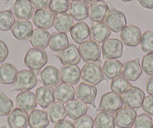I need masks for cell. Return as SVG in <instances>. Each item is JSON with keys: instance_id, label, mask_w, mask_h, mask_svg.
Listing matches in <instances>:
<instances>
[{"instance_id": "1", "label": "cell", "mask_w": 153, "mask_h": 128, "mask_svg": "<svg viewBox=\"0 0 153 128\" xmlns=\"http://www.w3.org/2000/svg\"><path fill=\"white\" fill-rule=\"evenodd\" d=\"M48 62V57L44 50L31 48L26 52L24 64L29 70L38 73Z\"/></svg>"}, {"instance_id": "2", "label": "cell", "mask_w": 153, "mask_h": 128, "mask_svg": "<svg viewBox=\"0 0 153 128\" xmlns=\"http://www.w3.org/2000/svg\"><path fill=\"white\" fill-rule=\"evenodd\" d=\"M80 76L83 82L93 86L106 79L101 65L95 62L86 63L80 70Z\"/></svg>"}, {"instance_id": "3", "label": "cell", "mask_w": 153, "mask_h": 128, "mask_svg": "<svg viewBox=\"0 0 153 128\" xmlns=\"http://www.w3.org/2000/svg\"><path fill=\"white\" fill-rule=\"evenodd\" d=\"M38 79L35 72L31 70H22L18 71L15 82L10 88L11 91H20L26 92L35 88L37 85Z\"/></svg>"}, {"instance_id": "4", "label": "cell", "mask_w": 153, "mask_h": 128, "mask_svg": "<svg viewBox=\"0 0 153 128\" xmlns=\"http://www.w3.org/2000/svg\"><path fill=\"white\" fill-rule=\"evenodd\" d=\"M122 97L113 92H109L102 95L97 111L105 112L113 114L123 107Z\"/></svg>"}, {"instance_id": "5", "label": "cell", "mask_w": 153, "mask_h": 128, "mask_svg": "<svg viewBox=\"0 0 153 128\" xmlns=\"http://www.w3.org/2000/svg\"><path fill=\"white\" fill-rule=\"evenodd\" d=\"M104 21L110 31L115 33L121 32L127 24V20L124 13L112 5L109 7L108 13Z\"/></svg>"}, {"instance_id": "6", "label": "cell", "mask_w": 153, "mask_h": 128, "mask_svg": "<svg viewBox=\"0 0 153 128\" xmlns=\"http://www.w3.org/2000/svg\"><path fill=\"white\" fill-rule=\"evenodd\" d=\"M78 49L80 57L85 62H95L101 58V47L93 40H89L83 43Z\"/></svg>"}, {"instance_id": "7", "label": "cell", "mask_w": 153, "mask_h": 128, "mask_svg": "<svg viewBox=\"0 0 153 128\" xmlns=\"http://www.w3.org/2000/svg\"><path fill=\"white\" fill-rule=\"evenodd\" d=\"M123 53V44L117 38H110L103 43L101 53L105 60L117 59L122 57Z\"/></svg>"}, {"instance_id": "8", "label": "cell", "mask_w": 153, "mask_h": 128, "mask_svg": "<svg viewBox=\"0 0 153 128\" xmlns=\"http://www.w3.org/2000/svg\"><path fill=\"white\" fill-rule=\"evenodd\" d=\"M145 99L143 91L136 86H131L122 95V100L125 105L131 109H139Z\"/></svg>"}, {"instance_id": "9", "label": "cell", "mask_w": 153, "mask_h": 128, "mask_svg": "<svg viewBox=\"0 0 153 128\" xmlns=\"http://www.w3.org/2000/svg\"><path fill=\"white\" fill-rule=\"evenodd\" d=\"M98 91L97 89L89 84L86 82H81L77 85L75 89V95L76 98L84 104H90L91 106L95 108V99H96Z\"/></svg>"}, {"instance_id": "10", "label": "cell", "mask_w": 153, "mask_h": 128, "mask_svg": "<svg viewBox=\"0 0 153 128\" xmlns=\"http://www.w3.org/2000/svg\"><path fill=\"white\" fill-rule=\"evenodd\" d=\"M115 124L120 128H131L134 124L137 112L133 109L122 107L115 114Z\"/></svg>"}, {"instance_id": "11", "label": "cell", "mask_w": 153, "mask_h": 128, "mask_svg": "<svg viewBox=\"0 0 153 128\" xmlns=\"http://www.w3.org/2000/svg\"><path fill=\"white\" fill-rule=\"evenodd\" d=\"M141 31L137 26L129 25L123 29L120 33V38L126 46L135 47L140 42Z\"/></svg>"}, {"instance_id": "12", "label": "cell", "mask_w": 153, "mask_h": 128, "mask_svg": "<svg viewBox=\"0 0 153 128\" xmlns=\"http://www.w3.org/2000/svg\"><path fill=\"white\" fill-rule=\"evenodd\" d=\"M40 80L45 86L54 87L59 84L61 80L60 71L57 67L53 65H48L44 67L39 73Z\"/></svg>"}, {"instance_id": "13", "label": "cell", "mask_w": 153, "mask_h": 128, "mask_svg": "<svg viewBox=\"0 0 153 128\" xmlns=\"http://www.w3.org/2000/svg\"><path fill=\"white\" fill-rule=\"evenodd\" d=\"M37 100L35 93L30 91H26L19 93L16 97V104L17 108L24 112H31L37 107Z\"/></svg>"}, {"instance_id": "14", "label": "cell", "mask_w": 153, "mask_h": 128, "mask_svg": "<svg viewBox=\"0 0 153 128\" xmlns=\"http://www.w3.org/2000/svg\"><path fill=\"white\" fill-rule=\"evenodd\" d=\"M33 23L38 29H48L53 26L55 16L50 10H36L33 14Z\"/></svg>"}, {"instance_id": "15", "label": "cell", "mask_w": 153, "mask_h": 128, "mask_svg": "<svg viewBox=\"0 0 153 128\" xmlns=\"http://www.w3.org/2000/svg\"><path fill=\"white\" fill-rule=\"evenodd\" d=\"M14 17L20 20H29L34 13V8L29 0H16L12 8Z\"/></svg>"}, {"instance_id": "16", "label": "cell", "mask_w": 153, "mask_h": 128, "mask_svg": "<svg viewBox=\"0 0 153 128\" xmlns=\"http://www.w3.org/2000/svg\"><path fill=\"white\" fill-rule=\"evenodd\" d=\"M142 73L143 70L140 64V58L128 61L123 64L122 74L127 80L134 82L139 79Z\"/></svg>"}, {"instance_id": "17", "label": "cell", "mask_w": 153, "mask_h": 128, "mask_svg": "<svg viewBox=\"0 0 153 128\" xmlns=\"http://www.w3.org/2000/svg\"><path fill=\"white\" fill-rule=\"evenodd\" d=\"M70 34L73 41L78 44H82L91 38L90 28L84 22H79L74 25Z\"/></svg>"}, {"instance_id": "18", "label": "cell", "mask_w": 153, "mask_h": 128, "mask_svg": "<svg viewBox=\"0 0 153 128\" xmlns=\"http://www.w3.org/2000/svg\"><path fill=\"white\" fill-rule=\"evenodd\" d=\"M33 32V26L29 20H17L11 29L14 38L20 41H26L30 38Z\"/></svg>"}, {"instance_id": "19", "label": "cell", "mask_w": 153, "mask_h": 128, "mask_svg": "<svg viewBox=\"0 0 153 128\" xmlns=\"http://www.w3.org/2000/svg\"><path fill=\"white\" fill-rule=\"evenodd\" d=\"M89 7L83 0L72 1L69 7V14L76 21H83L88 18Z\"/></svg>"}, {"instance_id": "20", "label": "cell", "mask_w": 153, "mask_h": 128, "mask_svg": "<svg viewBox=\"0 0 153 128\" xmlns=\"http://www.w3.org/2000/svg\"><path fill=\"white\" fill-rule=\"evenodd\" d=\"M57 57L63 65H71V64L76 65L80 63L81 59L79 49L74 44H70L68 47L61 51L57 55Z\"/></svg>"}, {"instance_id": "21", "label": "cell", "mask_w": 153, "mask_h": 128, "mask_svg": "<svg viewBox=\"0 0 153 128\" xmlns=\"http://www.w3.org/2000/svg\"><path fill=\"white\" fill-rule=\"evenodd\" d=\"M60 74L62 82L71 85L77 84L81 79L80 69L76 64L63 66L61 68Z\"/></svg>"}, {"instance_id": "22", "label": "cell", "mask_w": 153, "mask_h": 128, "mask_svg": "<svg viewBox=\"0 0 153 128\" xmlns=\"http://www.w3.org/2000/svg\"><path fill=\"white\" fill-rule=\"evenodd\" d=\"M51 34L46 29H36L33 30L29 38V42L34 48L44 50L49 45Z\"/></svg>"}, {"instance_id": "23", "label": "cell", "mask_w": 153, "mask_h": 128, "mask_svg": "<svg viewBox=\"0 0 153 128\" xmlns=\"http://www.w3.org/2000/svg\"><path fill=\"white\" fill-rule=\"evenodd\" d=\"M49 124V117L45 110H34L28 118V125L30 128H46Z\"/></svg>"}, {"instance_id": "24", "label": "cell", "mask_w": 153, "mask_h": 128, "mask_svg": "<svg viewBox=\"0 0 153 128\" xmlns=\"http://www.w3.org/2000/svg\"><path fill=\"white\" fill-rule=\"evenodd\" d=\"M37 103L42 109H47L51 104L55 102L53 89L48 86H41L35 91Z\"/></svg>"}, {"instance_id": "25", "label": "cell", "mask_w": 153, "mask_h": 128, "mask_svg": "<svg viewBox=\"0 0 153 128\" xmlns=\"http://www.w3.org/2000/svg\"><path fill=\"white\" fill-rule=\"evenodd\" d=\"M53 92L55 99L62 104H67L75 96V90L73 86L64 82L57 85Z\"/></svg>"}, {"instance_id": "26", "label": "cell", "mask_w": 153, "mask_h": 128, "mask_svg": "<svg viewBox=\"0 0 153 128\" xmlns=\"http://www.w3.org/2000/svg\"><path fill=\"white\" fill-rule=\"evenodd\" d=\"M65 110L69 118L76 120L86 114L88 107L80 100L73 99L66 104Z\"/></svg>"}, {"instance_id": "27", "label": "cell", "mask_w": 153, "mask_h": 128, "mask_svg": "<svg viewBox=\"0 0 153 128\" xmlns=\"http://www.w3.org/2000/svg\"><path fill=\"white\" fill-rule=\"evenodd\" d=\"M28 115L19 108L12 110L8 117L10 128H26L28 126Z\"/></svg>"}, {"instance_id": "28", "label": "cell", "mask_w": 153, "mask_h": 128, "mask_svg": "<svg viewBox=\"0 0 153 128\" xmlns=\"http://www.w3.org/2000/svg\"><path fill=\"white\" fill-rule=\"evenodd\" d=\"M109 11V6L104 1H100L89 7V17L90 20L96 23H101L104 20Z\"/></svg>"}, {"instance_id": "29", "label": "cell", "mask_w": 153, "mask_h": 128, "mask_svg": "<svg viewBox=\"0 0 153 128\" xmlns=\"http://www.w3.org/2000/svg\"><path fill=\"white\" fill-rule=\"evenodd\" d=\"M91 38L98 44H103L111 35V31L104 23H96L90 29Z\"/></svg>"}, {"instance_id": "30", "label": "cell", "mask_w": 153, "mask_h": 128, "mask_svg": "<svg viewBox=\"0 0 153 128\" xmlns=\"http://www.w3.org/2000/svg\"><path fill=\"white\" fill-rule=\"evenodd\" d=\"M102 70L105 77L113 79L122 74L123 64L117 59L106 60L103 64Z\"/></svg>"}, {"instance_id": "31", "label": "cell", "mask_w": 153, "mask_h": 128, "mask_svg": "<svg viewBox=\"0 0 153 128\" xmlns=\"http://www.w3.org/2000/svg\"><path fill=\"white\" fill-rule=\"evenodd\" d=\"M48 46L53 52L60 53L69 46L68 38L66 34L54 32L51 36Z\"/></svg>"}, {"instance_id": "32", "label": "cell", "mask_w": 153, "mask_h": 128, "mask_svg": "<svg viewBox=\"0 0 153 128\" xmlns=\"http://www.w3.org/2000/svg\"><path fill=\"white\" fill-rule=\"evenodd\" d=\"M18 71L17 67L10 63H5L0 66V83L11 85L16 80Z\"/></svg>"}, {"instance_id": "33", "label": "cell", "mask_w": 153, "mask_h": 128, "mask_svg": "<svg viewBox=\"0 0 153 128\" xmlns=\"http://www.w3.org/2000/svg\"><path fill=\"white\" fill-rule=\"evenodd\" d=\"M47 113L50 120L54 124L65 120L67 116L65 107L62 103L54 102L47 108Z\"/></svg>"}, {"instance_id": "34", "label": "cell", "mask_w": 153, "mask_h": 128, "mask_svg": "<svg viewBox=\"0 0 153 128\" xmlns=\"http://www.w3.org/2000/svg\"><path fill=\"white\" fill-rule=\"evenodd\" d=\"M74 26V20L70 14L67 13L59 14L54 19L53 26L56 31L61 33L66 34L70 32Z\"/></svg>"}, {"instance_id": "35", "label": "cell", "mask_w": 153, "mask_h": 128, "mask_svg": "<svg viewBox=\"0 0 153 128\" xmlns=\"http://www.w3.org/2000/svg\"><path fill=\"white\" fill-rule=\"evenodd\" d=\"M95 128H115V118L113 114L101 112L94 120Z\"/></svg>"}, {"instance_id": "36", "label": "cell", "mask_w": 153, "mask_h": 128, "mask_svg": "<svg viewBox=\"0 0 153 128\" xmlns=\"http://www.w3.org/2000/svg\"><path fill=\"white\" fill-rule=\"evenodd\" d=\"M15 23V17L11 10L0 11V30L7 32L11 30Z\"/></svg>"}, {"instance_id": "37", "label": "cell", "mask_w": 153, "mask_h": 128, "mask_svg": "<svg viewBox=\"0 0 153 128\" xmlns=\"http://www.w3.org/2000/svg\"><path fill=\"white\" fill-rule=\"evenodd\" d=\"M130 87L131 84L129 81L121 76L114 78L110 82V89L112 92L120 95L124 94Z\"/></svg>"}, {"instance_id": "38", "label": "cell", "mask_w": 153, "mask_h": 128, "mask_svg": "<svg viewBox=\"0 0 153 128\" xmlns=\"http://www.w3.org/2000/svg\"><path fill=\"white\" fill-rule=\"evenodd\" d=\"M69 0H51L48 8L49 10L56 15L64 14L69 10Z\"/></svg>"}, {"instance_id": "39", "label": "cell", "mask_w": 153, "mask_h": 128, "mask_svg": "<svg viewBox=\"0 0 153 128\" xmlns=\"http://www.w3.org/2000/svg\"><path fill=\"white\" fill-rule=\"evenodd\" d=\"M14 109L12 100L8 97L5 92L0 93V116L6 117L10 115Z\"/></svg>"}, {"instance_id": "40", "label": "cell", "mask_w": 153, "mask_h": 128, "mask_svg": "<svg viewBox=\"0 0 153 128\" xmlns=\"http://www.w3.org/2000/svg\"><path fill=\"white\" fill-rule=\"evenodd\" d=\"M141 50L144 53H153V31L147 30L143 33L140 38Z\"/></svg>"}, {"instance_id": "41", "label": "cell", "mask_w": 153, "mask_h": 128, "mask_svg": "<svg viewBox=\"0 0 153 128\" xmlns=\"http://www.w3.org/2000/svg\"><path fill=\"white\" fill-rule=\"evenodd\" d=\"M134 125L135 128H153V120L147 114H140L137 116Z\"/></svg>"}, {"instance_id": "42", "label": "cell", "mask_w": 153, "mask_h": 128, "mask_svg": "<svg viewBox=\"0 0 153 128\" xmlns=\"http://www.w3.org/2000/svg\"><path fill=\"white\" fill-rule=\"evenodd\" d=\"M141 68L149 76H153V53L146 54L142 59Z\"/></svg>"}, {"instance_id": "43", "label": "cell", "mask_w": 153, "mask_h": 128, "mask_svg": "<svg viewBox=\"0 0 153 128\" xmlns=\"http://www.w3.org/2000/svg\"><path fill=\"white\" fill-rule=\"evenodd\" d=\"M75 128H93L94 120L91 116L84 115L74 121Z\"/></svg>"}, {"instance_id": "44", "label": "cell", "mask_w": 153, "mask_h": 128, "mask_svg": "<svg viewBox=\"0 0 153 128\" xmlns=\"http://www.w3.org/2000/svg\"><path fill=\"white\" fill-rule=\"evenodd\" d=\"M143 110L149 116H153V96L146 97L142 104Z\"/></svg>"}, {"instance_id": "45", "label": "cell", "mask_w": 153, "mask_h": 128, "mask_svg": "<svg viewBox=\"0 0 153 128\" xmlns=\"http://www.w3.org/2000/svg\"><path fill=\"white\" fill-rule=\"evenodd\" d=\"M34 8L37 10L46 9L51 0H29Z\"/></svg>"}, {"instance_id": "46", "label": "cell", "mask_w": 153, "mask_h": 128, "mask_svg": "<svg viewBox=\"0 0 153 128\" xmlns=\"http://www.w3.org/2000/svg\"><path fill=\"white\" fill-rule=\"evenodd\" d=\"M9 50H8V46L4 41L0 40V63L3 62L8 58Z\"/></svg>"}, {"instance_id": "47", "label": "cell", "mask_w": 153, "mask_h": 128, "mask_svg": "<svg viewBox=\"0 0 153 128\" xmlns=\"http://www.w3.org/2000/svg\"><path fill=\"white\" fill-rule=\"evenodd\" d=\"M54 128H75V127L73 122L71 121L70 120L65 119L56 124Z\"/></svg>"}, {"instance_id": "48", "label": "cell", "mask_w": 153, "mask_h": 128, "mask_svg": "<svg viewBox=\"0 0 153 128\" xmlns=\"http://www.w3.org/2000/svg\"><path fill=\"white\" fill-rule=\"evenodd\" d=\"M146 90L149 95L153 96V76L149 78L146 84Z\"/></svg>"}, {"instance_id": "49", "label": "cell", "mask_w": 153, "mask_h": 128, "mask_svg": "<svg viewBox=\"0 0 153 128\" xmlns=\"http://www.w3.org/2000/svg\"><path fill=\"white\" fill-rule=\"evenodd\" d=\"M143 8L153 9V0H137Z\"/></svg>"}, {"instance_id": "50", "label": "cell", "mask_w": 153, "mask_h": 128, "mask_svg": "<svg viewBox=\"0 0 153 128\" xmlns=\"http://www.w3.org/2000/svg\"><path fill=\"white\" fill-rule=\"evenodd\" d=\"M86 3L89 4V5H92V4H95L96 2H100V1H102V0H83Z\"/></svg>"}, {"instance_id": "51", "label": "cell", "mask_w": 153, "mask_h": 128, "mask_svg": "<svg viewBox=\"0 0 153 128\" xmlns=\"http://www.w3.org/2000/svg\"><path fill=\"white\" fill-rule=\"evenodd\" d=\"M122 2H131L132 0H121Z\"/></svg>"}, {"instance_id": "52", "label": "cell", "mask_w": 153, "mask_h": 128, "mask_svg": "<svg viewBox=\"0 0 153 128\" xmlns=\"http://www.w3.org/2000/svg\"><path fill=\"white\" fill-rule=\"evenodd\" d=\"M0 128H6V126H5V125H2V126Z\"/></svg>"}, {"instance_id": "53", "label": "cell", "mask_w": 153, "mask_h": 128, "mask_svg": "<svg viewBox=\"0 0 153 128\" xmlns=\"http://www.w3.org/2000/svg\"><path fill=\"white\" fill-rule=\"evenodd\" d=\"M72 1H76V0H72Z\"/></svg>"}]
</instances>
